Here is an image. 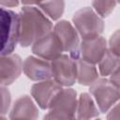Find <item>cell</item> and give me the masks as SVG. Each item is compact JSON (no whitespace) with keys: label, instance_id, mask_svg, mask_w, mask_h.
<instances>
[{"label":"cell","instance_id":"6da1fadb","mask_svg":"<svg viewBox=\"0 0 120 120\" xmlns=\"http://www.w3.org/2000/svg\"><path fill=\"white\" fill-rule=\"evenodd\" d=\"M20 40L22 47H29L37 40L52 31V22L41 9L23 7L20 12Z\"/></svg>","mask_w":120,"mask_h":120},{"label":"cell","instance_id":"7a4b0ae2","mask_svg":"<svg viewBox=\"0 0 120 120\" xmlns=\"http://www.w3.org/2000/svg\"><path fill=\"white\" fill-rule=\"evenodd\" d=\"M1 55L13 52L20 40V15L12 10L1 8L0 14Z\"/></svg>","mask_w":120,"mask_h":120},{"label":"cell","instance_id":"3957f363","mask_svg":"<svg viewBox=\"0 0 120 120\" xmlns=\"http://www.w3.org/2000/svg\"><path fill=\"white\" fill-rule=\"evenodd\" d=\"M77 93L72 88H62L50 104L44 119L77 118Z\"/></svg>","mask_w":120,"mask_h":120},{"label":"cell","instance_id":"277c9868","mask_svg":"<svg viewBox=\"0 0 120 120\" xmlns=\"http://www.w3.org/2000/svg\"><path fill=\"white\" fill-rule=\"evenodd\" d=\"M72 22L82 39L99 37L104 30L102 18L91 8H82L75 12Z\"/></svg>","mask_w":120,"mask_h":120},{"label":"cell","instance_id":"5b68a950","mask_svg":"<svg viewBox=\"0 0 120 120\" xmlns=\"http://www.w3.org/2000/svg\"><path fill=\"white\" fill-rule=\"evenodd\" d=\"M89 91L102 113L107 112L118 100H120V90L110 81V79H98L90 85Z\"/></svg>","mask_w":120,"mask_h":120},{"label":"cell","instance_id":"8992f818","mask_svg":"<svg viewBox=\"0 0 120 120\" xmlns=\"http://www.w3.org/2000/svg\"><path fill=\"white\" fill-rule=\"evenodd\" d=\"M52 75L62 86H71L77 81L76 60L68 54H61L51 62Z\"/></svg>","mask_w":120,"mask_h":120},{"label":"cell","instance_id":"52a82bcc","mask_svg":"<svg viewBox=\"0 0 120 120\" xmlns=\"http://www.w3.org/2000/svg\"><path fill=\"white\" fill-rule=\"evenodd\" d=\"M53 32L60 39L64 52H69L70 56L74 59L79 58L80 35L77 29L74 28L69 22L62 20L54 25Z\"/></svg>","mask_w":120,"mask_h":120},{"label":"cell","instance_id":"ba28073f","mask_svg":"<svg viewBox=\"0 0 120 120\" xmlns=\"http://www.w3.org/2000/svg\"><path fill=\"white\" fill-rule=\"evenodd\" d=\"M64 52L62 43L56 34L52 31L37 40L32 45V52L38 57L52 61L62 54Z\"/></svg>","mask_w":120,"mask_h":120},{"label":"cell","instance_id":"9c48e42d","mask_svg":"<svg viewBox=\"0 0 120 120\" xmlns=\"http://www.w3.org/2000/svg\"><path fill=\"white\" fill-rule=\"evenodd\" d=\"M61 90V84L54 80L49 79L33 84L31 88V95L41 109L47 110L54 97Z\"/></svg>","mask_w":120,"mask_h":120},{"label":"cell","instance_id":"30bf717a","mask_svg":"<svg viewBox=\"0 0 120 120\" xmlns=\"http://www.w3.org/2000/svg\"><path fill=\"white\" fill-rule=\"evenodd\" d=\"M107 50V41L103 37L82 39L79 47V58L96 65L99 63Z\"/></svg>","mask_w":120,"mask_h":120},{"label":"cell","instance_id":"8fae6325","mask_svg":"<svg viewBox=\"0 0 120 120\" xmlns=\"http://www.w3.org/2000/svg\"><path fill=\"white\" fill-rule=\"evenodd\" d=\"M23 68V64L18 54L10 53L1 55L0 61V75L1 85L8 86L15 82L21 75Z\"/></svg>","mask_w":120,"mask_h":120},{"label":"cell","instance_id":"7c38bea8","mask_svg":"<svg viewBox=\"0 0 120 120\" xmlns=\"http://www.w3.org/2000/svg\"><path fill=\"white\" fill-rule=\"evenodd\" d=\"M23 73L35 82L45 81L52 78L51 63L40 57L28 56L23 62Z\"/></svg>","mask_w":120,"mask_h":120},{"label":"cell","instance_id":"4fadbf2b","mask_svg":"<svg viewBox=\"0 0 120 120\" xmlns=\"http://www.w3.org/2000/svg\"><path fill=\"white\" fill-rule=\"evenodd\" d=\"M38 117V110L29 96L20 97L14 103L9 113L10 119H37Z\"/></svg>","mask_w":120,"mask_h":120},{"label":"cell","instance_id":"5bb4252c","mask_svg":"<svg viewBox=\"0 0 120 120\" xmlns=\"http://www.w3.org/2000/svg\"><path fill=\"white\" fill-rule=\"evenodd\" d=\"M77 81L80 84L90 86L98 79V73L94 64L88 63L81 58H76Z\"/></svg>","mask_w":120,"mask_h":120},{"label":"cell","instance_id":"9a60e30c","mask_svg":"<svg viewBox=\"0 0 120 120\" xmlns=\"http://www.w3.org/2000/svg\"><path fill=\"white\" fill-rule=\"evenodd\" d=\"M99 109L96 106L91 96L87 93H82L78 99L77 105V118L90 119L98 117Z\"/></svg>","mask_w":120,"mask_h":120},{"label":"cell","instance_id":"2e32d148","mask_svg":"<svg viewBox=\"0 0 120 120\" xmlns=\"http://www.w3.org/2000/svg\"><path fill=\"white\" fill-rule=\"evenodd\" d=\"M120 68V57L112 53L109 49L98 63L99 73L103 77L111 76Z\"/></svg>","mask_w":120,"mask_h":120},{"label":"cell","instance_id":"e0dca14e","mask_svg":"<svg viewBox=\"0 0 120 120\" xmlns=\"http://www.w3.org/2000/svg\"><path fill=\"white\" fill-rule=\"evenodd\" d=\"M39 8L52 21H57L63 15L65 9L64 0H44L39 5Z\"/></svg>","mask_w":120,"mask_h":120},{"label":"cell","instance_id":"ac0fdd59","mask_svg":"<svg viewBox=\"0 0 120 120\" xmlns=\"http://www.w3.org/2000/svg\"><path fill=\"white\" fill-rule=\"evenodd\" d=\"M117 0H92V6L94 10L101 17L105 18L109 16L116 6Z\"/></svg>","mask_w":120,"mask_h":120},{"label":"cell","instance_id":"d6986e66","mask_svg":"<svg viewBox=\"0 0 120 120\" xmlns=\"http://www.w3.org/2000/svg\"><path fill=\"white\" fill-rule=\"evenodd\" d=\"M109 50L120 57V29L116 30L109 39Z\"/></svg>","mask_w":120,"mask_h":120},{"label":"cell","instance_id":"ffe728a7","mask_svg":"<svg viewBox=\"0 0 120 120\" xmlns=\"http://www.w3.org/2000/svg\"><path fill=\"white\" fill-rule=\"evenodd\" d=\"M1 96H2V109H1V113L5 114L7 113L9 105H10V94L9 91L5 87V86H1Z\"/></svg>","mask_w":120,"mask_h":120},{"label":"cell","instance_id":"44dd1931","mask_svg":"<svg viewBox=\"0 0 120 120\" xmlns=\"http://www.w3.org/2000/svg\"><path fill=\"white\" fill-rule=\"evenodd\" d=\"M107 119H120V102L111 108L110 112L107 115Z\"/></svg>","mask_w":120,"mask_h":120},{"label":"cell","instance_id":"7402d4cb","mask_svg":"<svg viewBox=\"0 0 120 120\" xmlns=\"http://www.w3.org/2000/svg\"><path fill=\"white\" fill-rule=\"evenodd\" d=\"M110 81L120 90V68L110 76Z\"/></svg>","mask_w":120,"mask_h":120},{"label":"cell","instance_id":"603a6c76","mask_svg":"<svg viewBox=\"0 0 120 120\" xmlns=\"http://www.w3.org/2000/svg\"><path fill=\"white\" fill-rule=\"evenodd\" d=\"M2 7L14 8L19 5V0H0Z\"/></svg>","mask_w":120,"mask_h":120},{"label":"cell","instance_id":"cb8c5ba5","mask_svg":"<svg viewBox=\"0 0 120 120\" xmlns=\"http://www.w3.org/2000/svg\"><path fill=\"white\" fill-rule=\"evenodd\" d=\"M44 0H22V3L23 5H39Z\"/></svg>","mask_w":120,"mask_h":120},{"label":"cell","instance_id":"d4e9b609","mask_svg":"<svg viewBox=\"0 0 120 120\" xmlns=\"http://www.w3.org/2000/svg\"><path fill=\"white\" fill-rule=\"evenodd\" d=\"M117 2H118V3H120V0H117Z\"/></svg>","mask_w":120,"mask_h":120}]
</instances>
